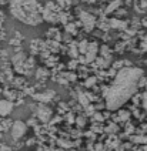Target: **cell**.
<instances>
[{
    "instance_id": "6da1fadb",
    "label": "cell",
    "mask_w": 147,
    "mask_h": 151,
    "mask_svg": "<svg viewBox=\"0 0 147 151\" xmlns=\"http://www.w3.org/2000/svg\"><path fill=\"white\" fill-rule=\"evenodd\" d=\"M141 77V70L138 68H124L121 70L116 83L110 88V93L107 96V106L110 110H114L120 107L124 101L130 99V96L136 91L137 81Z\"/></svg>"
},
{
    "instance_id": "7a4b0ae2",
    "label": "cell",
    "mask_w": 147,
    "mask_h": 151,
    "mask_svg": "<svg viewBox=\"0 0 147 151\" xmlns=\"http://www.w3.org/2000/svg\"><path fill=\"white\" fill-rule=\"evenodd\" d=\"M36 0H13L12 1V14L17 20L27 23V24H37L42 22V17L39 14Z\"/></svg>"
},
{
    "instance_id": "3957f363",
    "label": "cell",
    "mask_w": 147,
    "mask_h": 151,
    "mask_svg": "<svg viewBox=\"0 0 147 151\" xmlns=\"http://www.w3.org/2000/svg\"><path fill=\"white\" fill-rule=\"evenodd\" d=\"M26 124L23 123V121H20V120H17V121H14L13 123V126H12V137L13 138H16V140H19V138H22L23 135H24V133H26Z\"/></svg>"
},
{
    "instance_id": "277c9868",
    "label": "cell",
    "mask_w": 147,
    "mask_h": 151,
    "mask_svg": "<svg viewBox=\"0 0 147 151\" xmlns=\"http://www.w3.org/2000/svg\"><path fill=\"white\" fill-rule=\"evenodd\" d=\"M13 110V104L7 100H0V116H7Z\"/></svg>"
},
{
    "instance_id": "5b68a950",
    "label": "cell",
    "mask_w": 147,
    "mask_h": 151,
    "mask_svg": "<svg viewBox=\"0 0 147 151\" xmlns=\"http://www.w3.org/2000/svg\"><path fill=\"white\" fill-rule=\"evenodd\" d=\"M141 4H143L144 7H147V0H141Z\"/></svg>"
}]
</instances>
